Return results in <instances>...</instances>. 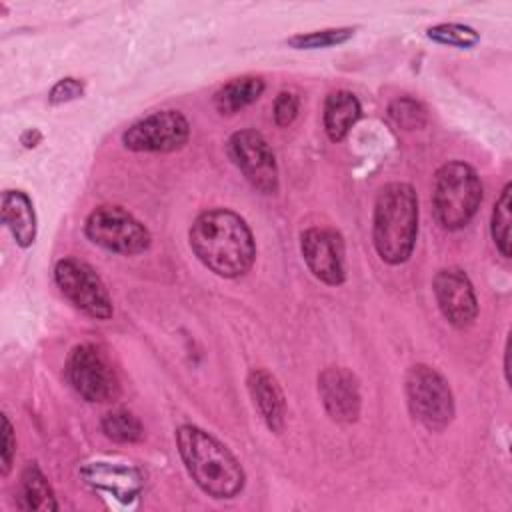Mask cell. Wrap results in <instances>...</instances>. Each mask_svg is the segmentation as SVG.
<instances>
[{"label": "cell", "mask_w": 512, "mask_h": 512, "mask_svg": "<svg viewBox=\"0 0 512 512\" xmlns=\"http://www.w3.org/2000/svg\"><path fill=\"white\" fill-rule=\"evenodd\" d=\"M190 124L180 110H158L134 122L124 134L122 144L134 152H174L186 146Z\"/></svg>", "instance_id": "10"}, {"label": "cell", "mask_w": 512, "mask_h": 512, "mask_svg": "<svg viewBox=\"0 0 512 512\" xmlns=\"http://www.w3.org/2000/svg\"><path fill=\"white\" fill-rule=\"evenodd\" d=\"M298 108H300V100L294 92L290 90H282L276 100H274V108H272V114H274V122L276 126L284 128V126H290L296 116H298Z\"/></svg>", "instance_id": "24"}, {"label": "cell", "mask_w": 512, "mask_h": 512, "mask_svg": "<svg viewBox=\"0 0 512 512\" xmlns=\"http://www.w3.org/2000/svg\"><path fill=\"white\" fill-rule=\"evenodd\" d=\"M18 508L22 510H58V502L52 486L48 484L42 470L30 462L20 474L18 486Z\"/></svg>", "instance_id": "18"}, {"label": "cell", "mask_w": 512, "mask_h": 512, "mask_svg": "<svg viewBox=\"0 0 512 512\" xmlns=\"http://www.w3.org/2000/svg\"><path fill=\"white\" fill-rule=\"evenodd\" d=\"M194 256L222 278L244 276L256 258V242L246 220L228 208L200 212L188 232Z\"/></svg>", "instance_id": "1"}, {"label": "cell", "mask_w": 512, "mask_h": 512, "mask_svg": "<svg viewBox=\"0 0 512 512\" xmlns=\"http://www.w3.org/2000/svg\"><path fill=\"white\" fill-rule=\"evenodd\" d=\"M84 234L96 246L126 256L148 250L152 240L148 228L138 218H134L122 206L110 204L98 206L88 214L84 222Z\"/></svg>", "instance_id": "6"}, {"label": "cell", "mask_w": 512, "mask_h": 512, "mask_svg": "<svg viewBox=\"0 0 512 512\" xmlns=\"http://www.w3.org/2000/svg\"><path fill=\"white\" fill-rule=\"evenodd\" d=\"M40 140H42V134H40L36 128H30V130H26V132L20 136V142H22L26 148H34Z\"/></svg>", "instance_id": "27"}, {"label": "cell", "mask_w": 512, "mask_h": 512, "mask_svg": "<svg viewBox=\"0 0 512 512\" xmlns=\"http://www.w3.org/2000/svg\"><path fill=\"white\" fill-rule=\"evenodd\" d=\"M426 36L438 44L446 46H456V48H472L478 44L480 36L474 28L458 22H448V24H436L426 30Z\"/></svg>", "instance_id": "23"}, {"label": "cell", "mask_w": 512, "mask_h": 512, "mask_svg": "<svg viewBox=\"0 0 512 512\" xmlns=\"http://www.w3.org/2000/svg\"><path fill=\"white\" fill-rule=\"evenodd\" d=\"M246 384L250 398L268 430L280 434L286 420V400L278 380L268 370L254 368L250 370Z\"/></svg>", "instance_id": "14"}, {"label": "cell", "mask_w": 512, "mask_h": 512, "mask_svg": "<svg viewBox=\"0 0 512 512\" xmlns=\"http://www.w3.org/2000/svg\"><path fill=\"white\" fill-rule=\"evenodd\" d=\"M360 102L348 90H336L326 96L324 102V130L332 142L346 138L350 128L360 118Z\"/></svg>", "instance_id": "16"}, {"label": "cell", "mask_w": 512, "mask_h": 512, "mask_svg": "<svg viewBox=\"0 0 512 512\" xmlns=\"http://www.w3.org/2000/svg\"><path fill=\"white\" fill-rule=\"evenodd\" d=\"M264 92V80L258 76H238L220 86L214 94V108L222 116H232L238 110L256 102Z\"/></svg>", "instance_id": "17"}, {"label": "cell", "mask_w": 512, "mask_h": 512, "mask_svg": "<svg viewBox=\"0 0 512 512\" xmlns=\"http://www.w3.org/2000/svg\"><path fill=\"white\" fill-rule=\"evenodd\" d=\"M100 428L106 438L118 444H134L144 438L142 422L128 410H110L102 416Z\"/></svg>", "instance_id": "19"}, {"label": "cell", "mask_w": 512, "mask_h": 512, "mask_svg": "<svg viewBox=\"0 0 512 512\" xmlns=\"http://www.w3.org/2000/svg\"><path fill=\"white\" fill-rule=\"evenodd\" d=\"M432 290L442 316L454 328H466L476 320L478 300L474 286L464 270L454 266L438 270L432 282Z\"/></svg>", "instance_id": "12"}, {"label": "cell", "mask_w": 512, "mask_h": 512, "mask_svg": "<svg viewBox=\"0 0 512 512\" xmlns=\"http://www.w3.org/2000/svg\"><path fill=\"white\" fill-rule=\"evenodd\" d=\"M388 116L392 118V122L396 126H400L404 130H420L428 122L426 108L410 96L394 98L388 106Z\"/></svg>", "instance_id": "21"}, {"label": "cell", "mask_w": 512, "mask_h": 512, "mask_svg": "<svg viewBox=\"0 0 512 512\" xmlns=\"http://www.w3.org/2000/svg\"><path fill=\"white\" fill-rule=\"evenodd\" d=\"M2 222L20 248H28L34 244L38 222L32 200L26 192L6 190L2 194Z\"/></svg>", "instance_id": "15"}, {"label": "cell", "mask_w": 512, "mask_h": 512, "mask_svg": "<svg viewBox=\"0 0 512 512\" xmlns=\"http://www.w3.org/2000/svg\"><path fill=\"white\" fill-rule=\"evenodd\" d=\"M16 454V438H14V428L8 420L6 414H2V476H6L12 470Z\"/></svg>", "instance_id": "26"}, {"label": "cell", "mask_w": 512, "mask_h": 512, "mask_svg": "<svg viewBox=\"0 0 512 512\" xmlns=\"http://www.w3.org/2000/svg\"><path fill=\"white\" fill-rule=\"evenodd\" d=\"M300 252L308 270L328 286H340L346 280L344 240L332 228L312 226L300 234Z\"/></svg>", "instance_id": "11"}, {"label": "cell", "mask_w": 512, "mask_h": 512, "mask_svg": "<svg viewBox=\"0 0 512 512\" xmlns=\"http://www.w3.org/2000/svg\"><path fill=\"white\" fill-rule=\"evenodd\" d=\"M318 394L326 414L334 422L352 424L360 416V386L354 372L344 366H328L318 374Z\"/></svg>", "instance_id": "13"}, {"label": "cell", "mask_w": 512, "mask_h": 512, "mask_svg": "<svg viewBox=\"0 0 512 512\" xmlns=\"http://www.w3.org/2000/svg\"><path fill=\"white\" fill-rule=\"evenodd\" d=\"M66 376L72 388L86 402H112L120 392L116 370L96 344L86 342L72 348L66 364Z\"/></svg>", "instance_id": "7"}, {"label": "cell", "mask_w": 512, "mask_h": 512, "mask_svg": "<svg viewBox=\"0 0 512 512\" xmlns=\"http://www.w3.org/2000/svg\"><path fill=\"white\" fill-rule=\"evenodd\" d=\"M84 94V82L78 80V78H62L58 80L50 92H48V102L58 106V104H66V102H72L76 98H80Z\"/></svg>", "instance_id": "25"}, {"label": "cell", "mask_w": 512, "mask_h": 512, "mask_svg": "<svg viewBox=\"0 0 512 512\" xmlns=\"http://www.w3.org/2000/svg\"><path fill=\"white\" fill-rule=\"evenodd\" d=\"M414 420L430 432H442L454 418V396L446 378L428 364H414L404 380Z\"/></svg>", "instance_id": "5"}, {"label": "cell", "mask_w": 512, "mask_h": 512, "mask_svg": "<svg viewBox=\"0 0 512 512\" xmlns=\"http://www.w3.org/2000/svg\"><path fill=\"white\" fill-rule=\"evenodd\" d=\"M178 454L196 486L214 500L236 498L246 482L238 458L210 432L194 424L176 428Z\"/></svg>", "instance_id": "2"}, {"label": "cell", "mask_w": 512, "mask_h": 512, "mask_svg": "<svg viewBox=\"0 0 512 512\" xmlns=\"http://www.w3.org/2000/svg\"><path fill=\"white\" fill-rule=\"evenodd\" d=\"M510 192H512V184L508 182L498 200L494 202V210H492V222H490V232H492V240L498 248V252L504 258H510V208H512V200H510Z\"/></svg>", "instance_id": "20"}, {"label": "cell", "mask_w": 512, "mask_h": 512, "mask_svg": "<svg viewBox=\"0 0 512 512\" xmlns=\"http://www.w3.org/2000/svg\"><path fill=\"white\" fill-rule=\"evenodd\" d=\"M354 36V28H326V30H316L308 34H296L288 38V46L296 50H316V48H330L338 46Z\"/></svg>", "instance_id": "22"}, {"label": "cell", "mask_w": 512, "mask_h": 512, "mask_svg": "<svg viewBox=\"0 0 512 512\" xmlns=\"http://www.w3.org/2000/svg\"><path fill=\"white\" fill-rule=\"evenodd\" d=\"M418 236V196L406 182H390L380 188L374 202L372 242L382 262L404 264Z\"/></svg>", "instance_id": "3"}, {"label": "cell", "mask_w": 512, "mask_h": 512, "mask_svg": "<svg viewBox=\"0 0 512 512\" xmlns=\"http://www.w3.org/2000/svg\"><path fill=\"white\" fill-rule=\"evenodd\" d=\"M54 282L64 298L86 316L94 320H108L112 316V298L90 264L78 258H62L54 266Z\"/></svg>", "instance_id": "8"}, {"label": "cell", "mask_w": 512, "mask_h": 512, "mask_svg": "<svg viewBox=\"0 0 512 512\" xmlns=\"http://www.w3.org/2000/svg\"><path fill=\"white\" fill-rule=\"evenodd\" d=\"M228 156L234 166L244 174V178L262 194H276L278 180V164L276 156L268 144V140L252 130L244 128L234 132L226 144Z\"/></svg>", "instance_id": "9"}, {"label": "cell", "mask_w": 512, "mask_h": 512, "mask_svg": "<svg viewBox=\"0 0 512 512\" xmlns=\"http://www.w3.org/2000/svg\"><path fill=\"white\" fill-rule=\"evenodd\" d=\"M482 202V182L476 170L462 162L450 160L434 174L432 206L438 224L444 230L464 228Z\"/></svg>", "instance_id": "4"}]
</instances>
